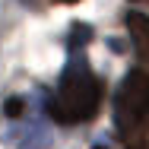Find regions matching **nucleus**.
<instances>
[{
  "mask_svg": "<svg viewBox=\"0 0 149 149\" xmlns=\"http://www.w3.org/2000/svg\"><path fill=\"white\" fill-rule=\"evenodd\" d=\"M98 102H102V83L86 67V60L76 57L63 70L57 92L48 102V114L60 124H83V120L95 118Z\"/></svg>",
  "mask_w": 149,
  "mask_h": 149,
  "instance_id": "obj_1",
  "label": "nucleus"
},
{
  "mask_svg": "<svg viewBox=\"0 0 149 149\" xmlns=\"http://www.w3.org/2000/svg\"><path fill=\"white\" fill-rule=\"evenodd\" d=\"M114 124L124 140H136L149 124V73L130 70L114 95Z\"/></svg>",
  "mask_w": 149,
  "mask_h": 149,
  "instance_id": "obj_2",
  "label": "nucleus"
},
{
  "mask_svg": "<svg viewBox=\"0 0 149 149\" xmlns=\"http://www.w3.org/2000/svg\"><path fill=\"white\" fill-rule=\"evenodd\" d=\"M10 146L13 149H48L51 146V130L41 120L22 124L16 133H10Z\"/></svg>",
  "mask_w": 149,
  "mask_h": 149,
  "instance_id": "obj_3",
  "label": "nucleus"
},
{
  "mask_svg": "<svg viewBox=\"0 0 149 149\" xmlns=\"http://www.w3.org/2000/svg\"><path fill=\"white\" fill-rule=\"evenodd\" d=\"M127 29L133 35V45H136L140 57L149 60V19L143 13H130V16H127Z\"/></svg>",
  "mask_w": 149,
  "mask_h": 149,
  "instance_id": "obj_4",
  "label": "nucleus"
},
{
  "mask_svg": "<svg viewBox=\"0 0 149 149\" xmlns=\"http://www.w3.org/2000/svg\"><path fill=\"white\" fill-rule=\"evenodd\" d=\"M89 38H92V32L86 29L83 22H76V29H73V35H70V48L76 51V48H83V45H86Z\"/></svg>",
  "mask_w": 149,
  "mask_h": 149,
  "instance_id": "obj_5",
  "label": "nucleus"
},
{
  "mask_svg": "<svg viewBox=\"0 0 149 149\" xmlns=\"http://www.w3.org/2000/svg\"><path fill=\"white\" fill-rule=\"evenodd\" d=\"M22 108H26V102H22V98H10V102H6V118H19V114H22Z\"/></svg>",
  "mask_w": 149,
  "mask_h": 149,
  "instance_id": "obj_6",
  "label": "nucleus"
},
{
  "mask_svg": "<svg viewBox=\"0 0 149 149\" xmlns=\"http://www.w3.org/2000/svg\"><path fill=\"white\" fill-rule=\"evenodd\" d=\"M60 3H76V0H60Z\"/></svg>",
  "mask_w": 149,
  "mask_h": 149,
  "instance_id": "obj_7",
  "label": "nucleus"
}]
</instances>
